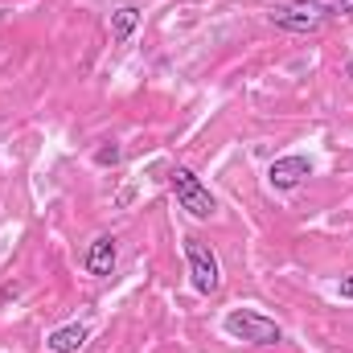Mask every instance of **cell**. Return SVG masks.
<instances>
[{
	"mask_svg": "<svg viewBox=\"0 0 353 353\" xmlns=\"http://www.w3.org/2000/svg\"><path fill=\"white\" fill-rule=\"evenodd\" d=\"M337 296H341V300H353V275H345V279L337 283Z\"/></svg>",
	"mask_w": 353,
	"mask_h": 353,
	"instance_id": "obj_11",
	"label": "cell"
},
{
	"mask_svg": "<svg viewBox=\"0 0 353 353\" xmlns=\"http://www.w3.org/2000/svg\"><path fill=\"white\" fill-rule=\"evenodd\" d=\"M329 8H333V17H337V12H341V17H353V0H333Z\"/></svg>",
	"mask_w": 353,
	"mask_h": 353,
	"instance_id": "obj_10",
	"label": "cell"
},
{
	"mask_svg": "<svg viewBox=\"0 0 353 353\" xmlns=\"http://www.w3.org/2000/svg\"><path fill=\"white\" fill-rule=\"evenodd\" d=\"M140 17H144V12H140V4H119V8L111 12V41H115V46H123V41L140 29Z\"/></svg>",
	"mask_w": 353,
	"mask_h": 353,
	"instance_id": "obj_8",
	"label": "cell"
},
{
	"mask_svg": "<svg viewBox=\"0 0 353 353\" xmlns=\"http://www.w3.org/2000/svg\"><path fill=\"white\" fill-rule=\"evenodd\" d=\"M115 161H119V148H115V144H103V148L94 152V165H115Z\"/></svg>",
	"mask_w": 353,
	"mask_h": 353,
	"instance_id": "obj_9",
	"label": "cell"
},
{
	"mask_svg": "<svg viewBox=\"0 0 353 353\" xmlns=\"http://www.w3.org/2000/svg\"><path fill=\"white\" fill-rule=\"evenodd\" d=\"M222 329L234 341H247V345H279L283 341V329L271 316L255 312V308H230L226 321H222Z\"/></svg>",
	"mask_w": 353,
	"mask_h": 353,
	"instance_id": "obj_3",
	"label": "cell"
},
{
	"mask_svg": "<svg viewBox=\"0 0 353 353\" xmlns=\"http://www.w3.org/2000/svg\"><path fill=\"white\" fill-rule=\"evenodd\" d=\"M304 176H312V161H308V157H300V152H292V157H275V161H271V169H267L271 189H279V193L296 189Z\"/></svg>",
	"mask_w": 353,
	"mask_h": 353,
	"instance_id": "obj_5",
	"label": "cell"
},
{
	"mask_svg": "<svg viewBox=\"0 0 353 353\" xmlns=\"http://www.w3.org/2000/svg\"><path fill=\"white\" fill-rule=\"evenodd\" d=\"M115 263H119V247H115V239H111V234H99V239L87 247V255H83L87 275H99V279L115 275Z\"/></svg>",
	"mask_w": 353,
	"mask_h": 353,
	"instance_id": "obj_6",
	"label": "cell"
},
{
	"mask_svg": "<svg viewBox=\"0 0 353 353\" xmlns=\"http://www.w3.org/2000/svg\"><path fill=\"white\" fill-rule=\"evenodd\" d=\"M169 189H173L176 205H181V210H189V218L210 222V218L218 214V197L210 193V185L193 173V169H185V165L169 169Z\"/></svg>",
	"mask_w": 353,
	"mask_h": 353,
	"instance_id": "obj_1",
	"label": "cell"
},
{
	"mask_svg": "<svg viewBox=\"0 0 353 353\" xmlns=\"http://www.w3.org/2000/svg\"><path fill=\"white\" fill-rule=\"evenodd\" d=\"M329 17H333V8L321 0H288L267 12V21L283 33H316V29H325Z\"/></svg>",
	"mask_w": 353,
	"mask_h": 353,
	"instance_id": "obj_2",
	"label": "cell"
},
{
	"mask_svg": "<svg viewBox=\"0 0 353 353\" xmlns=\"http://www.w3.org/2000/svg\"><path fill=\"white\" fill-rule=\"evenodd\" d=\"M87 337H90L87 325H79V321H74V325L54 329V333L46 337V350H50V353H79L83 345H87Z\"/></svg>",
	"mask_w": 353,
	"mask_h": 353,
	"instance_id": "obj_7",
	"label": "cell"
},
{
	"mask_svg": "<svg viewBox=\"0 0 353 353\" xmlns=\"http://www.w3.org/2000/svg\"><path fill=\"white\" fill-rule=\"evenodd\" d=\"M185 267H189V283H193V292L214 296V292L222 288V263H218V255H214L210 243H201V239H185Z\"/></svg>",
	"mask_w": 353,
	"mask_h": 353,
	"instance_id": "obj_4",
	"label": "cell"
}]
</instances>
